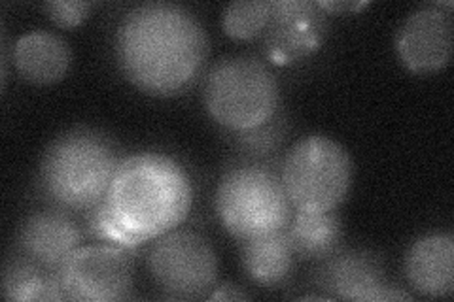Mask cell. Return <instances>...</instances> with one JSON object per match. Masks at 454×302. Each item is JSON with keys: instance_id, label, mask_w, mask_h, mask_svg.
Returning <instances> with one entry per match:
<instances>
[{"instance_id": "2", "label": "cell", "mask_w": 454, "mask_h": 302, "mask_svg": "<svg viewBox=\"0 0 454 302\" xmlns=\"http://www.w3.org/2000/svg\"><path fill=\"white\" fill-rule=\"evenodd\" d=\"M105 203L125 228L150 242L188 220L193 183L170 155L135 153L121 159Z\"/></svg>"}, {"instance_id": "1", "label": "cell", "mask_w": 454, "mask_h": 302, "mask_svg": "<svg viewBox=\"0 0 454 302\" xmlns=\"http://www.w3.org/2000/svg\"><path fill=\"white\" fill-rule=\"evenodd\" d=\"M208 38L193 12L173 3L131 8L116 31V59L125 80L152 97L188 91L201 76Z\"/></svg>"}, {"instance_id": "11", "label": "cell", "mask_w": 454, "mask_h": 302, "mask_svg": "<svg viewBox=\"0 0 454 302\" xmlns=\"http://www.w3.org/2000/svg\"><path fill=\"white\" fill-rule=\"evenodd\" d=\"M452 19L439 6H426L403 21L395 36V51L413 74L443 70L452 59Z\"/></svg>"}, {"instance_id": "15", "label": "cell", "mask_w": 454, "mask_h": 302, "mask_svg": "<svg viewBox=\"0 0 454 302\" xmlns=\"http://www.w3.org/2000/svg\"><path fill=\"white\" fill-rule=\"evenodd\" d=\"M240 261L247 276L255 285L275 290L286 283L295 265V253L286 228L240 242Z\"/></svg>"}, {"instance_id": "14", "label": "cell", "mask_w": 454, "mask_h": 302, "mask_svg": "<svg viewBox=\"0 0 454 302\" xmlns=\"http://www.w3.org/2000/svg\"><path fill=\"white\" fill-rule=\"evenodd\" d=\"M70 48L67 42L48 31H33L18 38L12 48V63L21 80L33 85L61 81L70 68Z\"/></svg>"}, {"instance_id": "12", "label": "cell", "mask_w": 454, "mask_h": 302, "mask_svg": "<svg viewBox=\"0 0 454 302\" xmlns=\"http://www.w3.org/2000/svg\"><path fill=\"white\" fill-rule=\"evenodd\" d=\"M18 253L50 272H59L82 246V231L67 210L50 208L28 215L18 233Z\"/></svg>"}, {"instance_id": "18", "label": "cell", "mask_w": 454, "mask_h": 302, "mask_svg": "<svg viewBox=\"0 0 454 302\" xmlns=\"http://www.w3.org/2000/svg\"><path fill=\"white\" fill-rule=\"evenodd\" d=\"M271 12L273 0H237L223 8V33L233 40L258 38L267 28Z\"/></svg>"}, {"instance_id": "19", "label": "cell", "mask_w": 454, "mask_h": 302, "mask_svg": "<svg viewBox=\"0 0 454 302\" xmlns=\"http://www.w3.org/2000/svg\"><path fill=\"white\" fill-rule=\"evenodd\" d=\"M85 225H88V235L101 240L105 244H112V246H118L121 250L133 252L140 246H145L146 240L140 238L138 235L131 233L129 228H125L116 215L110 212L106 203L103 200L101 205H97L88 212V218H85Z\"/></svg>"}, {"instance_id": "21", "label": "cell", "mask_w": 454, "mask_h": 302, "mask_svg": "<svg viewBox=\"0 0 454 302\" xmlns=\"http://www.w3.org/2000/svg\"><path fill=\"white\" fill-rule=\"evenodd\" d=\"M93 4L80 3V0H55L46 3L44 10L48 18L59 28H76L88 19Z\"/></svg>"}, {"instance_id": "16", "label": "cell", "mask_w": 454, "mask_h": 302, "mask_svg": "<svg viewBox=\"0 0 454 302\" xmlns=\"http://www.w3.org/2000/svg\"><path fill=\"white\" fill-rule=\"evenodd\" d=\"M295 259L322 261L335 253L343 240V223L335 210L303 212L294 210L286 227Z\"/></svg>"}, {"instance_id": "4", "label": "cell", "mask_w": 454, "mask_h": 302, "mask_svg": "<svg viewBox=\"0 0 454 302\" xmlns=\"http://www.w3.org/2000/svg\"><path fill=\"white\" fill-rule=\"evenodd\" d=\"M203 103L208 116L227 131H250L277 116L278 80L258 57H223L205 78Z\"/></svg>"}, {"instance_id": "8", "label": "cell", "mask_w": 454, "mask_h": 302, "mask_svg": "<svg viewBox=\"0 0 454 302\" xmlns=\"http://www.w3.org/2000/svg\"><path fill=\"white\" fill-rule=\"evenodd\" d=\"M59 278L67 300H125L133 291L129 252L105 242L80 246L59 270Z\"/></svg>"}, {"instance_id": "6", "label": "cell", "mask_w": 454, "mask_h": 302, "mask_svg": "<svg viewBox=\"0 0 454 302\" xmlns=\"http://www.w3.org/2000/svg\"><path fill=\"white\" fill-rule=\"evenodd\" d=\"M280 180L294 210H337L352 187V155L330 136L309 135L288 150Z\"/></svg>"}, {"instance_id": "22", "label": "cell", "mask_w": 454, "mask_h": 302, "mask_svg": "<svg viewBox=\"0 0 454 302\" xmlns=\"http://www.w3.org/2000/svg\"><path fill=\"white\" fill-rule=\"evenodd\" d=\"M208 300H250L252 297L240 290V287L233 285V283H223V285H216L207 297Z\"/></svg>"}, {"instance_id": "7", "label": "cell", "mask_w": 454, "mask_h": 302, "mask_svg": "<svg viewBox=\"0 0 454 302\" xmlns=\"http://www.w3.org/2000/svg\"><path fill=\"white\" fill-rule=\"evenodd\" d=\"M146 265L153 283L173 298H207L218 283L215 248L205 236L188 228H175L155 238Z\"/></svg>"}, {"instance_id": "20", "label": "cell", "mask_w": 454, "mask_h": 302, "mask_svg": "<svg viewBox=\"0 0 454 302\" xmlns=\"http://www.w3.org/2000/svg\"><path fill=\"white\" fill-rule=\"evenodd\" d=\"M235 135L240 150L254 157H262L278 150L284 135H286V123H284V118L275 116L273 120H269L260 127Z\"/></svg>"}, {"instance_id": "9", "label": "cell", "mask_w": 454, "mask_h": 302, "mask_svg": "<svg viewBox=\"0 0 454 302\" xmlns=\"http://www.w3.org/2000/svg\"><path fill=\"white\" fill-rule=\"evenodd\" d=\"M315 280L330 298L354 302L413 300L390 283L380 257L367 250L335 252L320 261Z\"/></svg>"}, {"instance_id": "13", "label": "cell", "mask_w": 454, "mask_h": 302, "mask_svg": "<svg viewBox=\"0 0 454 302\" xmlns=\"http://www.w3.org/2000/svg\"><path fill=\"white\" fill-rule=\"evenodd\" d=\"M405 276L422 297H450L454 291V236L434 233L417 238L405 255Z\"/></svg>"}, {"instance_id": "3", "label": "cell", "mask_w": 454, "mask_h": 302, "mask_svg": "<svg viewBox=\"0 0 454 302\" xmlns=\"http://www.w3.org/2000/svg\"><path fill=\"white\" fill-rule=\"evenodd\" d=\"M120 163L105 135L74 128L46 148L38 170L40 191L55 208L90 212L106 198Z\"/></svg>"}, {"instance_id": "10", "label": "cell", "mask_w": 454, "mask_h": 302, "mask_svg": "<svg viewBox=\"0 0 454 302\" xmlns=\"http://www.w3.org/2000/svg\"><path fill=\"white\" fill-rule=\"evenodd\" d=\"M328 35V13L310 0H277L271 19L263 31L267 59L286 66L300 63L324 44Z\"/></svg>"}, {"instance_id": "5", "label": "cell", "mask_w": 454, "mask_h": 302, "mask_svg": "<svg viewBox=\"0 0 454 302\" xmlns=\"http://www.w3.org/2000/svg\"><path fill=\"white\" fill-rule=\"evenodd\" d=\"M222 227L239 242L286 228L294 206L280 174L265 165H240L227 170L216 190Z\"/></svg>"}, {"instance_id": "17", "label": "cell", "mask_w": 454, "mask_h": 302, "mask_svg": "<svg viewBox=\"0 0 454 302\" xmlns=\"http://www.w3.org/2000/svg\"><path fill=\"white\" fill-rule=\"evenodd\" d=\"M3 297L10 302L67 300L59 272H50L18 253L3 272Z\"/></svg>"}, {"instance_id": "23", "label": "cell", "mask_w": 454, "mask_h": 302, "mask_svg": "<svg viewBox=\"0 0 454 302\" xmlns=\"http://www.w3.org/2000/svg\"><path fill=\"white\" fill-rule=\"evenodd\" d=\"M320 4V8L328 13L333 12V13H345V12H356V10H360V8H365L367 4H364V3H318Z\"/></svg>"}]
</instances>
